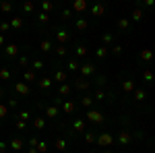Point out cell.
Returning a JSON list of instances; mask_svg holds the SVG:
<instances>
[{
	"mask_svg": "<svg viewBox=\"0 0 155 153\" xmlns=\"http://www.w3.org/2000/svg\"><path fill=\"white\" fill-rule=\"evenodd\" d=\"M95 145L99 149H108V147H112L114 145V135L110 133V130H99L97 137H95Z\"/></svg>",
	"mask_w": 155,
	"mask_h": 153,
	"instance_id": "1",
	"label": "cell"
},
{
	"mask_svg": "<svg viewBox=\"0 0 155 153\" xmlns=\"http://www.w3.org/2000/svg\"><path fill=\"white\" fill-rule=\"evenodd\" d=\"M95 73H97V66L93 64V60H85L79 66V77H83V79H93Z\"/></svg>",
	"mask_w": 155,
	"mask_h": 153,
	"instance_id": "2",
	"label": "cell"
},
{
	"mask_svg": "<svg viewBox=\"0 0 155 153\" xmlns=\"http://www.w3.org/2000/svg\"><path fill=\"white\" fill-rule=\"evenodd\" d=\"M41 110H43V118H50V120H56L58 116H60V108L58 105H54V103H37Z\"/></svg>",
	"mask_w": 155,
	"mask_h": 153,
	"instance_id": "3",
	"label": "cell"
},
{
	"mask_svg": "<svg viewBox=\"0 0 155 153\" xmlns=\"http://www.w3.org/2000/svg\"><path fill=\"white\" fill-rule=\"evenodd\" d=\"M85 120H87V122H91V124H105V114L91 108V110H87V112H85Z\"/></svg>",
	"mask_w": 155,
	"mask_h": 153,
	"instance_id": "4",
	"label": "cell"
},
{
	"mask_svg": "<svg viewBox=\"0 0 155 153\" xmlns=\"http://www.w3.org/2000/svg\"><path fill=\"white\" fill-rule=\"evenodd\" d=\"M71 87H73V89H77L79 93H87V91H89L91 89V79H83V77H77L73 83H71Z\"/></svg>",
	"mask_w": 155,
	"mask_h": 153,
	"instance_id": "5",
	"label": "cell"
},
{
	"mask_svg": "<svg viewBox=\"0 0 155 153\" xmlns=\"http://www.w3.org/2000/svg\"><path fill=\"white\" fill-rule=\"evenodd\" d=\"M50 79H52L54 83H58V85H62V83H68V73H66L64 68H60V66H54V68H52Z\"/></svg>",
	"mask_w": 155,
	"mask_h": 153,
	"instance_id": "6",
	"label": "cell"
},
{
	"mask_svg": "<svg viewBox=\"0 0 155 153\" xmlns=\"http://www.w3.org/2000/svg\"><path fill=\"white\" fill-rule=\"evenodd\" d=\"M54 37L58 41V46H66V43L71 41V33H68V29H64V27H56Z\"/></svg>",
	"mask_w": 155,
	"mask_h": 153,
	"instance_id": "7",
	"label": "cell"
},
{
	"mask_svg": "<svg viewBox=\"0 0 155 153\" xmlns=\"http://www.w3.org/2000/svg\"><path fill=\"white\" fill-rule=\"evenodd\" d=\"M77 112V101L75 99H64L60 103V114H66V116H73Z\"/></svg>",
	"mask_w": 155,
	"mask_h": 153,
	"instance_id": "8",
	"label": "cell"
},
{
	"mask_svg": "<svg viewBox=\"0 0 155 153\" xmlns=\"http://www.w3.org/2000/svg\"><path fill=\"white\" fill-rule=\"evenodd\" d=\"M71 130H73V133H77V135H83L85 130H87V120L81 118V116H77V118L71 122Z\"/></svg>",
	"mask_w": 155,
	"mask_h": 153,
	"instance_id": "9",
	"label": "cell"
},
{
	"mask_svg": "<svg viewBox=\"0 0 155 153\" xmlns=\"http://www.w3.org/2000/svg\"><path fill=\"white\" fill-rule=\"evenodd\" d=\"M71 10H73V15H85L89 10V4H87V0H75Z\"/></svg>",
	"mask_w": 155,
	"mask_h": 153,
	"instance_id": "10",
	"label": "cell"
},
{
	"mask_svg": "<svg viewBox=\"0 0 155 153\" xmlns=\"http://www.w3.org/2000/svg\"><path fill=\"white\" fill-rule=\"evenodd\" d=\"M71 93H73L71 83H62V85H58V89H56V97H60V99H68Z\"/></svg>",
	"mask_w": 155,
	"mask_h": 153,
	"instance_id": "11",
	"label": "cell"
},
{
	"mask_svg": "<svg viewBox=\"0 0 155 153\" xmlns=\"http://www.w3.org/2000/svg\"><path fill=\"white\" fill-rule=\"evenodd\" d=\"M132 141H135V139H132V133H130V130L122 128L120 133H118V145H120V147H126V145H130Z\"/></svg>",
	"mask_w": 155,
	"mask_h": 153,
	"instance_id": "12",
	"label": "cell"
},
{
	"mask_svg": "<svg viewBox=\"0 0 155 153\" xmlns=\"http://www.w3.org/2000/svg\"><path fill=\"white\" fill-rule=\"evenodd\" d=\"M54 149L58 153H66V151H68V139H66V137H58L54 141Z\"/></svg>",
	"mask_w": 155,
	"mask_h": 153,
	"instance_id": "13",
	"label": "cell"
},
{
	"mask_svg": "<svg viewBox=\"0 0 155 153\" xmlns=\"http://www.w3.org/2000/svg\"><path fill=\"white\" fill-rule=\"evenodd\" d=\"M75 29H77L79 33H85L87 29H89V19H87V17H77V21H75Z\"/></svg>",
	"mask_w": 155,
	"mask_h": 153,
	"instance_id": "14",
	"label": "cell"
},
{
	"mask_svg": "<svg viewBox=\"0 0 155 153\" xmlns=\"http://www.w3.org/2000/svg\"><path fill=\"white\" fill-rule=\"evenodd\" d=\"M79 103H81V105L85 108V110H91L95 101H93V95H91L89 91H87V93H83V95L79 97Z\"/></svg>",
	"mask_w": 155,
	"mask_h": 153,
	"instance_id": "15",
	"label": "cell"
},
{
	"mask_svg": "<svg viewBox=\"0 0 155 153\" xmlns=\"http://www.w3.org/2000/svg\"><path fill=\"white\" fill-rule=\"evenodd\" d=\"M79 66H81V62L77 58H68L66 64H64V71L66 73H79Z\"/></svg>",
	"mask_w": 155,
	"mask_h": 153,
	"instance_id": "16",
	"label": "cell"
},
{
	"mask_svg": "<svg viewBox=\"0 0 155 153\" xmlns=\"http://www.w3.org/2000/svg\"><path fill=\"white\" fill-rule=\"evenodd\" d=\"M87 54H89V50H87V46H85V43L83 41H79V43H75V56L73 58H85Z\"/></svg>",
	"mask_w": 155,
	"mask_h": 153,
	"instance_id": "17",
	"label": "cell"
},
{
	"mask_svg": "<svg viewBox=\"0 0 155 153\" xmlns=\"http://www.w3.org/2000/svg\"><path fill=\"white\" fill-rule=\"evenodd\" d=\"M29 68H31L33 73H37V71H43V68H46V62H43V58L35 56V58L29 62Z\"/></svg>",
	"mask_w": 155,
	"mask_h": 153,
	"instance_id": "18",
	"label": "cell"
},
{
	"mask_svg": "<svg viewBox=\"0 0 155 153\" xmlns=\"http://www.w3.org/2000/svg\"><path fill=\"white\" fill-rule=\"evenodd\" d=\"M91 85H95L97 89H105V85H108V75H95L91 79Z\"/></svg>",
	"mask_w": 155,
	"mask_h": 153,
	"instance_id": "19",
	"label": "cell"
},
{
	"mask_svg": "<svg viewBox=\"0 0 155 153\" xmlns=\"http://www.w3.org/2000/svg\"><path fill=\"white\" fill-rule=\"evenodd\" d=\"M130 27H132V23H130V21H128V17H122V19H118V31L120 33H128L130 31Z\"/></svg>",
	"mask_w": 155,
	"mask_h": 153,
	"instance_id": "20",
	"label": "cell"
},
{
	"mask_svg": "<svg viewBox=\"0 0 155 153\" xmlns=\"http://www.w3.org/2000/svg\"><path fill=\"white\" fill-rule=\"evenodd\" d=\"M143 17H145L143 8L135 6V8H132V13H130V17H128V21H130V23H139V21H143Z\"/></svg>",
	"mask_w": 155,
	"mask_h": 153,
	"instance_id": "21",
	"label": "cell"
},
{
	"mask_svg": "<svg viewBox=\"0 0 155 153\" xmlns=\"http://www.w3.org/2000/svg\"><path fill=\"white\" fill-rule=\"evenodd\" d=\"M15 91H17L19 95H23V97H27V95L31 93V87H29L27 83H15Z\"/></svg>",
	"mask_w": 155,
	"mask_h": 153,
	"instance_id": "22",
	"label": "cell"
},
{
	"mask_svg": "<svg viewBox=\"0 0 155 153\" xmlns=\"http://www.w3.org/2000/svg\"><path fill=\"white\" fill-rule=\"evenodd\" d=\"M89 13H91V17H103L105 15V4L103 2H95Z\"/></svg>",
	"mask_w": 155,
	"mask_h": 153,
	"instance_id": "23",
	"label": "cell"
},
{
	"mask_svg": "<svg viewBox=\"0 0 155 153\" xmlns=\"http://www.w3.org/2000/svg\"><path fill=\"white\" fill-rule=\"evenodd\" d=\"M52 85H54V81H52L50 77H41V79L37 81V87H39L41 91H50V89H52Z\"/></svg>",
	"mask_w": 155,
	"mask_h": 153,
	"instance_id": "24",
	"label": "cell"
},
{
	"mask_svg": "<svg viewBox=\"0 0 155 153\" xmlns=\"http://www.w3.org/2000/svg\"><path fill=\"white\" fill-rule=\"evenodd\" d=\"M39 50H41L43 54L52 52V50H54V43H52V39H50V37H43V39L39 41Z\"/></svg>",
	"mask_w": 155,
	"mask_h": 153,
	"instance_id": "25",
	"label": "cell"
},
{
	"mask_svg": "<svg viewBox=\"0 0 155 153\" xmlns=\"http://www.w3.org/2000/svg\"><path fill=\"white\" fill-rule=\"evenodd\" d=\"M50 19H52V15H46V13H37V17H35V21H37V27H48Z\"/></svg>",
	"mask_w": 155,
	"mask_h": 153,
	"instance_id": "26",
	"label": "cell"
},
{
	"mask_svg": "<svg viewBox=\"0 0 155 153\" xmlns=\"http://www.w3.org/2000/svg\"><path fill=\"white\" fill-rule=\"evenodd\" d=\"M114 39H116V35H114V33L105 31V33L101 35V46H105V48H112V46H114Z\"/></svg>",
	"mask_w": 155,
	"mask_h": 153,
	"instance_id": "27",
	"label": "cell"
},
{
	"mask_svg": "<svg viewBox=\"0 0 155 153\" xmlns=\"http://www.w3.org/2000/svg\"><path fill=\"white\" fill-rule=\"evenodd\" d=\"M8 147H10L13 151H21V149L25 147V141L21 139V137H15V139H10V141H8Z\"/></svg>",
	"mask_w": 155,
	"mask_h": 153,
	"instance_id": "28",
	"label": "cell"
},
{
	"mask_svg": "<svg viewBox=\"0 0 155 153\" xmlns=\"http://www.w3.org/2000/svg\"><path fill=\"white\" fill-rule=\"evenodd\" d=\"M135 89H137V83L132 81V79H124V81H122V91H124V93H132Z\"/></svg>",
	"mask_w": 155,
	"mask_h": 153,
	"instance_id": "29",
	"label": "cell"
},
{
	"mask_svg": "<svg viewBox=\"0 0 155 153\" xmlns=\"http://www.w3.org/2000/svg\"><path fill=\"white\" fill-rule=\"evenodd\" d=\"M37 81V73H33L31 68H25V73H23V83H35Z\"/></svg>",
	"mask_w": 155,
	"mask_h": 153,
	"instance_id": "30",
	"label": "cell"
},
{
	"mask_svg": "<svg viewBox=\"0 0 155 153\" xmlns=\"http://www.w3.org/2000/svg\"><path fill=\"white\" fill-rule=\"evenodd\" d=\"M95 137H97L95 130H85V133H83V141L87 145H95Z\"/></svg>",
	"mask_w": 155,
	"mask_h": 153,
	"instance_id": "31",
	"label": "cell"
},
{
	"mask_svg": "<svg viewBox=\"0 0 155 153\" xmlns=\"http://www.w3.org/2000/svg\"><path fill=\"white\" fill-rule=\"evenodd\" d=\"M52 10H54V2H50V0H41V4H39V13L52 15Z\"/></svg>",
	"mask_w": 155,
	"mask_h": 153,
	"instance_id": "32",
	"label": "cell"
},
{
	"mask_svg": "<svg viewBox=\"0 0 155 153\" xmlns=\"http://www.w3.org/2000/svg\"><path fill=\"white\" fill-rule=\"evenodd\" d=\"M93 95V101H108V89H95Z\"/></svg>",
	"mask_w": 155,
	"mask_h": 153,
	"instance_id": "33",
	"label": "cell"
},
{
	"mask_svg": "<svg viewBox=\"0 0 155 153\" xmlns=\"http://www.w3.org/2000/svg\"><path fill=\"white\" fill-rule=\"evenodd\" d=\"M46 124H48V120L43 118V116H35V118H33V128H35V130H43V128H46Z\"/></svg>",
	"mask_w": 155,
	"mask_h": 153,
	"instance_id": "34",
	"label": "cell"
},
{
	"mask_svg": "<svg viewBox=\"0 0 155 153\" xmlns=\"http://www.w3.org/2000/svg\"><path fill=\"white\" fill-rule=\"evenodd\" d=\"M108 54H110V48H105V46H97V48H95V56H97V60H105Z\"/></svg>",
	"mask_w": 155,
	"mask_h": 153,
	"instance_id": "35",
	"label": "cell"
},
{
	"mask_svg": "<svg viewBox=\"0 0 155 153\" xmlns=\"http://www.w3.org/2000/svg\"><path fill=\"white\" fill-rule=\"evenodd\" d=\"M8 25H10L13 29H23V25H25V21H23V17H13Z\"/></svg>",
	"mask_w": 155,
	"mask_h": 153,
	"instance_id": "36",
	"label": "cell"
},
{
	"mask_svg": "<svg viewBox=\"0 0 155 153\" xmlns=\"http://www.w3.org/2000/svg\"><path fill=\"white\" fill-rule=\"evenodd\" d=\"M132 97H135V101H143V99H147V91L141 89V87H137V89L132 91Z\"/></svg>",
	"mask_w": 155,
	"mask_h": 153,
	"instance_id": "37",
	"label": "cell"
},
{
	"mask_svg": "<svg viewBox=\"0 0 155 153\" xmlns=\"http://www.w3.org/2000/svg\"><path fill=\"white\" fill-rule=\"evenodd\" d=\"M4 54H6L8 58H15V56H19V46H17V43H10V46H6Z\"/></svg>",
	"mask_w": 155,
	"mask_h": 153,
	"instance_id": "38",
	"label": "cell"
},
{
	"mask_svg": "<svg viewBox=\"0 0 155 153\" xmlns=\"http://www.w3.org/2000/svg\"><path fill=\"white\" fill-rule=\"evenodd\" d=\"M54 54H56L58 60H62V58H66V54H68V48H66V46H56L54 48Z\"/></svg>",
	"mask_w": 155,
	"mask_h": 153,
	"instance_id": "39",
	"label": "cell"
},
{
	"mask_svg": "<svg viewBox=\"0 0 155 153\" xmlns=\"http://www.w3.org/2000/svg\"><path fill=\"white\" fill-rule=\"evenodd\" d=\"M139 60L149 64V62L153 60V52H151V50H141V54H139Z\"/></svg>",
	"mask_w": 155,
	"mask_h": 153,
	"instance_id": "40",
	"label": "cell"
},
{
	"mask_svg": "<svg viewBox=\"0 0 155 153\" xmlns=\"http://www.w3.org/2000/svg\"><path fill=\"white\" fill-rule=\"evenodd\" d=\"M15 118H17V120H21V122H29L31 112H29V110H21V112H17V114H15Z\"/></svg>",
	"mask_w": 155,
	"mask_h": 153,
	"instance_id": "41",
	"label": "cell"
},
{
	"mask_svg": "<svg viewBox=\"0 0 155 153\" xmlns=\"http://www.w3.org/2000/svg\"><path fill=\"white\" fill-rule=\"evenodd\" d=\"M35 151L37 153H50V143L48 141H39L37 147H35Z\"/></svg>",
	"mask_w": 155,
	"mask_h": 153,
	"instance_id": "42",
	"label": "cell"
},
{
	"mask_svg": "<svg viewBox=\"0 0 155 153\" xmlns=\"http://www.w3.org/2000/svg\"><path fill=\"white\" fill-rule=\"evenodd\" d=\"M29 62H31V60H29V56H27V54H21V56H19V66L29 68Z\"/></svg>",
	"mask_w": 155,
	"mask_h": 153,
	"instance_id": "43",
	"label": "cell"
},
{
	"mask_svg": "<svg viewBox=\"0 0 155 153\" xmlns=\"http://www.w3.org/2000/svg\"><path fill=\"white\" fill-rule=\"evenodd\" d=\"M21 8H23L27 15H33V13H35V4H33V2H23V4H21Z\"/></svg>",
	"mask_w": 155,
	"mask_h": 153,
	"instance_id": "44",
	"label": "cell"
},
{
	"mask_svg": "<svg viewBox=\"0 0 155 153\" xmlns=\"http://www.w3.org/2000/svg\"><path fill=\"white\" fill-rule=\"evenodd\" d=\"M143 81L145 83H153V71L151 68H145L143 71Z\"/></svg>",
	"mask_w": 155,
	"mask_h": 153,
	"instance_id": "45",
	"label": "cell"
},
{
	"mask_svg": "<svg viewBox=\"0 0 155 153\" xmlns=\"http://www.w3.org/2000/svg\"><path fill=\"white\" fill-rule=\"evenodd\" d=\"M60 19H62V21L73 19V10H71V8H62V10H60Z\"/></svg>",
	"mask_w": 155,
	"mask_h": 153,
	"instance_id": "46",
	"label": "cell"
},
{
	"mask_svg": "<svg viewBox=\"0 0 155 153\" xmlns=\"http://www.w3.org/2000/svg\"><path fill=\"white\" fill-rule=\"evenodd\" d=\"M110 52H112L114 56H122V52H124V48L120 46V43H114L112 48H110Z\"/></svg>",
	"mask_w": 155,
	"mask_h": 153,
	"instance_id": "47",
	"label": "cell"
},
{
	"mask_svg": "<svg viewBox=\"0 0 155 153\" xmlns=\"http://www.w3.org/2000/svg\"><path fill=\"white\" fill-rule=\"evenodd\" d=\"M8 79H10V71L0 68V81H8Z\"/></svg>",
	"mask_w": 155,
	"mask_h": 153,
	"instance_id": "48",
	"label": "cell"
},
{
	"mask_svg": "<svg viewBox=\"0 0 155 153\" xmlns=\"http://www.w3.org/2000/svg\"><path fill=\"white\" fill-rule=\"evenodd\" d=\"M8 105H10V108H17V105H19V97H17V95L8 97Z\"/></svg>",
	"mask_w": 155,
	"mask_h": 153,
	"instance_id": "49",
	"label": "cell"
},
{
	"mask_svg": "<svg viewBox=\"0 0 155 153\" xmlns=\"http://www.w3.org/2000/svg\"><path fill=\"white\" fill-rule=\"evenodd\" d=\"M37 143H39V139H37V137H31L27 145H29V149H35V147H37Z\"/></svg>",
	"mask_w": 155,
	"mask_h": 153,
	"instance_id": "50",
	"label": "cell"
},
{
	"mask_svg": "<svg viewBox=\"0 0 155 153\" xmlns=\"http://www.w3.org/2000/svg\"><path fill=\"white\" fill-rule=\"evenodd\" d=\"M6 114H8V108H6V105H2V103H0V118H4Z\"/></svg>",
	"mask_w": 155,
	"mask_h": 153,
	"instance_id": "51",
	"label": "cell"
},
{
	"mask_svg": "<svg viewBox=\"0 0 155 153\" xmlns=\"http://www.w3.org/2000/svg\"><path fill=\"white\" fill-rule=\"evenodd\" d=\"M17 130H27V122H21V120H17Z\"/></svg>",
	"mask_w": 155,
	"mask_h": 153,
	"instance_id": "52",
	"label": "cell"
},
{
	"mask_svg": "<svg viewBox=\"0 0 155 153\" xmlns=\"http://www.w3.org/2000/svg\"><path fill=\"white\" fill-rule=\"evenodd\" d=\"M2 10H4V13H10V10H13V4H10V2H2Z\"/></svg>",
	"mask_w": 155,
	"mask_h": 153,
	"instance_id": "53",
	"label": "cell"
},
{
	"mask_svg": "<svg viewBox=\"0 0 155 153\" xmlns=\"http://www.w3.org/2000/svg\"><path fill=\"white\" fill-rule=\"evenodd\" d=\"M8 29H10V25L6 23V21H4V23H0V31H2V33H4V31H8Z\"/></svg>",
	"mask_w": 155,
	"mask_h": 153,
	"instance_id": "54",
	"label": "cell"
},
{
	"mask_svg": "<svg viewBox=\"0 0 155 153\" xmlns=\"http://www.w3.org/2000/svg\"><path fill=\"white\" fill-rule=\"evenodd\" d=\"M6 147H8V143H0V153H4V151H6Z\"/></svg>",
	"mask_w": 155,
	"mask_h": 153,
	"instance_id": "55",
	"label": "cell"
},
{
	"mask_svg": "<svg viewBox=\"0 0 155 153\" xmlns=\"http://www.w3.org/2000/svg\"><path fill=\"white\" fill-rule=\"evenodd\" d=\"M99 153H114V151H108V149H101Z\"/></svg>",
	"mask_w": 155,
	"mask_h": 153,
	"instance_id": "56",
	"label": "cell"
},
{
	"mask_svg": "<svg viewBox=\"0 0 155 153\" xmlns=\"http://www.w3.org/2000/svg\"><path fill=\"white\" fill-rule=\"evenodd\" d=\"M2 43H4V37H2V35H0V48H2Z\"/></svg>",
	"mask_w": 155,
	"mask_h": 153,
	"instance_id": "57",
	"label": "cell"
},
{
	"mask_svg": "<svg viewBox=\"0 0 155 153\" xmlns=\"http://www.w3.org/2000/svg\"><path fill=\"white\" fill-rule=\"evenodd\" d=\"M27 153H37V151H35V149H29V151H27Z\"/></svg>",
	"mask_w": 155,
	"mask_h": 153,
	"instance_id": "58",
	"label": "cell"
},
{
	"mask_svg": "<svg viewBox=\"0 0 155 153\" xmlns=\"http://www.w3.org/2000/svg\"><path fill=\"white\" fill-rule=\"evenodd\" d=\"M2 95H4V91H2V89H0V97H2Z\"/></svg>",
	"mask_w": 155,
	"mask_h": 153,
	"instance_id": "59",
	"label": "cell"
},
{
	"mask_svg": "<svg viewBox=\"0 0 155 153\" xmlns=\"http://www.w3.org/2000/svg\"><path fill=\"white\" fill-rule=\"evenodd\" d=\"M66 153H75V151H66Z\"/></svg>",
	"mask_w": 155,
	"mask_h": 153,
	"instance_id": "60",
	"label": "cell"
}]
</instances>
